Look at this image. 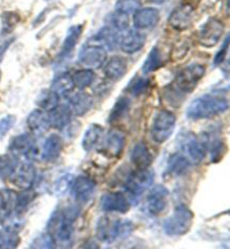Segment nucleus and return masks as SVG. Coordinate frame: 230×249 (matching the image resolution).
Here are the masks:
<instances>
[{
	"label": "nucleus",
	"mask_w": 230,
	"mask_h": 249,
	"mask_svg": "<svg viewBox=\"0 0 230 249\" xmlns=\"http://www.w3.org/2000/svg\"><path fill=\"white\" fill-rule=\"evenodd\" d=\"M79 215L78 207L69 206L54 212L47 223V231L54 244L61 247H70L74 237V221Z\"/></svg>",
	"instance_id": "obj_1"
},
{
	"label": "nucleus",
	"mask_w": 230,
	"mask_h": 249,
	"mask_svg": "<svg viewBox=\"0 0 230 249\" xmlns=\"http://www.w3.org/2000/svg\"><path fill=\"white\" fill-rule=\"evenodd\" d=\"M230 107V102L224 94L212 92L207 93L193 100L187 110L188 118L192 120L210 119L226 112Z\"/></svg>",
	"instance_id": "obj_2"
},
{
	"label": "nucleus",
	"mask_w": 230,
	"mask_h": 249,
	"mask_svg": "<svg viewBox=\"0 0 230 249\" xmlns=\"http://www.w3.org/2000/svg\"><path fill=\"white\" fill-rule=\"evenodd\" d=\"M133 227V223L128 220H120L111 215H104L97 222L96 235L102 243L112 244L117 239L128 236Z\"/></svg>",
	"instance_id": "obj_3"
},
{
	"label": "nucleus",
	"mask_w": 230,
	"mask_h": 249,
	"mask_svg": "<svg viewBox=\"0 0 230 249\" xmlns=\"http://www.w3.org/2000/svg\"><path fill=\"white\" fill-rule=\"evenodd\" d=\"M195 214L187 206H178L163 223V230L169 236H183L191 229Z\"/></svg>",
	"instance_id": "obj_4"
},
{
	"label": "nucleus",
	"mask_w": 230,
	"mask_h": 249,
	"mask_svg": "<svg viewBox=\"0 0 230 249\" xmlns=\"http://www.w3.org/2000/svg\"><path fill=\"white\" fill-rule=\"evenodd\" d=\"M204 73L206 68L201 64H191L181 70L172 82L174 92L177 94L191 93L204 76Z\"/></svg>",
	"instance_id": "obj_5"
},
{
	"label": "nucleus",
	"mask_w": 230,
	"mask_h": 249,
	"mask_svg": "<svg viewBox=\"0 0 230 249\" xmlns=\"http://www.w3.org/2000/svg\"><path fill=\"white\" fill-rule=\"evenodd\" d=\"M154 182V173L147 170H138L131 173L125 181V190L131 204H136L140 201L146 190L151 188Z\"/></svg>",
	"instance_id": "obj_6"
},
{
	"label": "nucleus",
	"mask_w": 230,
	"mask_h": 249,
	"mask_svg": "<svg viewBox=\"0 0 230 249\" xmlns=\"http://www.w3.org/2000/svg\"><path fill=\"white\" fill-rule=\"evenodd\" d=\"M177 142L182 155L187 157L190 163L193 165H199L202 162L206 156V148L195 134L188 130L181 131Z\"/></svg>",
	"instance_id": "obj_7"
},
{
	"label": "nucleus",
	"mask_w": 230,
	"mask_h": 249,
	"mask_svg": "<svg viewBox=\"0 0 230 249\" xmlns=\"http://www.w3.org/2000/svg\"><path fill=\"white\" fill-rule=\"evenodd\" d=\"M177 117L169 110H160L156 113L151 126L152 139L158 144H163L172 136Z\"/></svg>",
	"instance_id": "obj_8"
},
{
	"label": "nucleus",
	"mask_w": 230,
	"mask_h": 249,
	"mask_svg": "<svg viewBox=\"0 0 230 249\" xmlns=\"http://www.w3.org/2000/svg\"><path fill=\"white\" fill-rule=\"evenodd\" d=\"M96 188L97 183L92 178L81 175L73 180L70 190L73 199L75 200L78 206H86L92 200Z\"/></svg>",
	"instance_id": "obj_9"
},
{
	"label": "nucleus",
	"mask_w": 230,
	"mask_h": 249,
	"mask_svg": "<svg viewBox=\"0 0 230 249\" xmlns=\"http://www.w3.org/2000/svg\"><path fill=\"white\" fill-rule=\"evenodd\" d=\"M79 61L88 69H99L107 62V50L104 45L88 44L80 51Z\"/></svg>",
	"instance_id": "obj_10"
},
{
	"label": "nucleus",
	"mask_w": 230,
	"mask_h": 249,
	"mask_svg": "<svg viewBox=\"0 0 230 249\" xmlns=\"http://www.w3.org/2000/svg\"><path fill=\"white\" fill-rule=\"evenodd\" d=\"M169 207V191L165 186L156 185L149 191L146 200L148 213L154 217L160 215Z\"/></svg>",
	"instance_id": "obj_11"
},
{
	"label": "nucleus",
	"mask_w": 230,
	"mask_h": 249,
	"mask_svg": "<svg viewBox=\"0 0 230 249\" xmlns=\"http://www.w3.org/2000/svg\"><path fill=\"white\" fill-rule=\"evenodd\" d=\"M225 26L219 19L210 18L200 29L199 42L204 47H212L220 41Z\"/></svg>",
	"instance_id": "obj_12"
},
{
	"label": "nucleus",
	"mask_w": 230,
	"mask_h": 249,
	"mask_svg": "<svg viewBox=\"0 0 230 249\" xmlns=\"http://www.w3.org/2000/svg\"><path fill=\"white\" fill-rule=\"evenodd\" d=\"M193 18H195V8H193V6L187 2L180 3L171 13L169 24L175 31H185L192 25Z\"/></svg>",
	"instance_id": "obj_13"
},
{
	"label": "nucleus",
	"mask_w": 230,
	"mask_h": 249,
	"mask_svg": "<svg viewBox=\"0 0 230 249\" xmlns=\"http://www.w3.org/2000/svg\"><path fill=\"white\" fill-rule=\"evenodd\" d=\"M131 207L129 197L123 192H108L102 196L100 208L106 212H117L127 213Z\"/></svg>",
	"instance_id": "obj_14"
},
{
	"label": "nucleus",
	"mask_w": 230,
	"mask_h": 249,
	"mask_svg": "<svg viewBox=\"0 0 230 249\" xmlns=\"http://www.w3.org/2000/svg\"><path fill=\"white\" fill-rule=\"evenodd\" d=\"M9 178L17 188L23 190L31 189L36 180V168L29 162L20 163L15 168Z\"/></svg>",
	"instance_id": "obj_15"
},
{
	"label": "nucleus",
	"mask_w": 230,
	"mask_h": 249,
	"mask_svg": "<svg viewBox=\"0 0 230 249\" xmlns=\"http://www.w3.org/2000/svg\"><path fill=\"white\" fill-rule=\"evenodd\" d=\"M9 151L15 156H36L35 141L29 134H20L15 136L9 144Z\"/></svg>",
	"instance_id": "obj_16"
},
{
	"label": "nucleus",
	"mask_w": 230,
	"mask_h": 249,
	"mask_svg": "<svg viewBox=\"0 0 230 249\" xmlns=\"http://www.w3.org/2000/svg\"><path fill=\"white\" fill-rule=\"evenodd\" d=\"M125 148V135L118 129H111L105 137L101 152L108 157H119Z\"/></svg>",
	"instance_id": "obj_17"
},
{
	"label": "nucleus",
	"mask_w": 230,
	"mask_h": 249,
	"mask_svg": "<svg viewBox=\"0 0 230 249\" xmlns=\"http://www.w3.org/2000/svg\"><path fill=\"white\" fill-rule=\"evenodd\" d=\"M160 15L159 10L152 7L140 8L134 13L133 23L136 29H151L155 27L159 21Z\"/></svg>",
	"instance_id": "obj_18"
},
{
	"label": "nucleus",
	"mask_w": 230,
	"mask_h": 249,
	"mask_svg": "<svg viewBox=\"0 0 230 249\" xmlns=\"http://www.w3.org/2000/svg\"><path fill=\"white\" fill-rule=\"evenodd\" d=\"M145 42V35L142 34L138 29H129V31H126L123 37L120 38L119 46L123 52L134 54L140 52L143 49Z\"/></svg>",
	"instance_id": "obj_19"
},
{
	"label": "nucleus",
	"mask_w": 230,
	"mask_h": 249,
	"mask_svg": "<svg viewBox=\"0 0 230 249\" xmlns=\"http://www.w3.org/2000/svg\"><path fill=\"white\" fill-rule=\"evenodd\" d=\"M63 142L58 135H51L47 137L42 146V151L39 153L41 160L44 162H54L61 155Z\"/></svg>",
	"instance_id": "obj_20"
},
{
	"label": "nucleus",
	"mask_w": 230,
	"mask_h": 249,
	"mask_svg": "<svg viewBox=\"0 0 230 249\" xmlns=\"http://www.w3.org/2000/svg\"><path fill=\"white\" fill-rule=\"evenodd\" d=\"M26 124L29 130L35 135H42L46 133L51 128L49 113L42 110V109H37V110H34L29 113Z\"/></svg>",
	"instance_id": "obj_21"
},
{
	"label": "nucleus",
	"mask_w": 230,
	"mask_h": 249,
	"mask_svg": "<svg viewBox=\"0 0 230 249\" xmlns=\"http://www.w3.org/2000/svg\"><path fill=\"white\" fill-rule=\"evenodd\" d=\"M128 62L122 56H114L105 63V74L112 81H118L127 73Z\"/></svg>",
	"instance_id": "obj_22"
},
{
	"label": "nucleus",
	"mask_w": 230,
	"mask_h": 249,
	"mask_svg": "<svg viewBox=\"0 0 230 249\" xmlns=\"http://www.w3.org/2000/svg\"><path fill=\"white\" fill-rule=\"evenodd\" d=\"M73 112L69 105H58L55 109L49 112L50 126L55 129H63L70 124Z\"/></svg>",
	"instance_id": "obj_23"
},
{
	"label": "nucleus",
	"mask_w": 230,
	"mask_h": 249,
	"mask_svg": "<svg viewBox=\"0 0 230 249\" xmlns=\"http://www.w3.org/2000/svg\"><path fill=\"white\" fill-rule=\"evenodd\" d=\"M131 163L136 166L137 170H147L152 164V154L144 142H138L135 145L130 154Z\"/></svg>",
	"instance_id": "obj_24"
},
{
	"label": "nucleus",
	"mask_w": 230,
	"mask_h": 249,
	"mask_svg": "<svg viewBox=\"0 0 230 249\" xmlns=\"http://www.w3.org/2000/svg\"><path fill=\"white\" fill-rule=\"evenodd\" d=\"M93 106V99L90 94L85 92H78L72 94L69 101V107L76 116H83L90 111Z\"/></svg>",
	"instance_id": "obj_25"
},
{
	"label": "nucleus",
	"mask_w": 230,
	"mask_h": 249,
	"mask_svg": "<svg viewBox=\"0 0 230 249\" xmlns=\"http://www.w3.org/2000/svg\"><path fill=\"white\" fill-rule=\"evenodd\" d=\"M192 164L182 154H174L167 162V174L172 177H182L189 171Z\"/></svg>",
	"instance_id": "obj_26"
},
{
	"label": "nucleus",
	"mask_w": 230,
	"mask_h": 249,
	"mask_svg": "<svg viewBox=\"0 0 230 249\" xmlns=\"http://www.w3.org/2000/svg\"><path fill=\"white\" fill-rule=\"evenodd\" d=\"M105 130L104 128L99 124H91V126L88 128L87 131L85 133V136H83L82 139V147L85 151L90 152L96 147L98 145V142H100V139L104 135Z\"/></svg>",
	"instance_id": "obj_27"
},
{
	"label": "nucleus",
	"mask_w": 230,
	"mask_h": 249,
	"mask_svg": "<svg viewBox=\"0 0 230 249\" xmlns=\"http://www.w3.org/2000/svg\"><path fill=\"white\" fill-rule=\"evenodd\" d=\"M82 34V26L81 25H75V26H72L69 29L67 37H65V41L63 43V49H62V52L60 54L61 58L68 57L72 53V51L74 50V47L78 43V39Z\"/></svg>",
	"instance_id": "obj_28"
},
{
	"label": "nucleus",
	"mask_w": 230,
	"mask_h": 249,
	"mask_svg": "<svg viewBox=\"0 0 230 249\" xmlns=\"http://www.w3.org/2000/svg\"><path fill=\"white\" fill-rule=\"evenodd\" d=\"M60 98L61 97L54 90H46L39 94L36 104H37L39 109H42V110L46 112H50L60 105Z\"/></svg>",
	"instance_id": "obj_29"
},
{
	"label": "nucleus",
	"mask_w": 230,
	"mask_h": 249,
	"mask_svg": "<svg viewBox=\"0 0 230 249\" xmlns=\"http://www.w3.org/2000/svg\"><path fill=\"white\" fill-rule=\"evenodd\" d=\"M130 109V100L126 97H122L117 100L116 104L112 107L110 115H109V123L115 124L120 122L128 115Z\"/></svg>",
	"instance_id": "obj_30"
},
{
	"label": "nucleus",
	"mask_w": 230,
	"mask_h": 249,
	"mask_svg": "<svg viewBox=\"0 0 230 249\" xmlns=\"http://www.w3.org/2000/svg\"><path fill=\"white\" fill-rule=\"evenodd\" d=\"M97 38L102 45L108 47L109 50L116 49V47L119 45V42H120L118 31L112 26L102 28L101 31L98 33Z\"/></svg>",
	"instance_id": "obj_31"
},
{
	"label": "nucleus",
	"mask_w": 230,
	"mask_h": 249,
	"mask_svg": "<svg viewBox=\"0 0 230 249\" xmlns=\"http://www.w3.org/2000/svg\"><path fill=\"white\" fill-rule=\"evenodd\" d=\"M73 88H74V83H73L72 75L68 74V73H63V74H60L54 79L51 89L55 91L58 96L61 97L72 92Z\"/></svg>",
	"instance_id": "obj_32"
},
{
	"label": "nucleus",
	"mask_w": 230,
	"mask_h": 249,
	"mask_svg": "<svg viewBox=\"0 0 230 249\" xmlns=\"http://www.w3.org/2000/svg\"><path fill=\"white\" fill-rule=\"evenodd\" d=\"M72 80L73 83H74V87L83 90L89 88L94 82L96 74H94V72L91 69H82L73 73Z\"/></svg>",
	"instance_id": "obj_33"
},
{
	"label": "nucleus",
	"mask_w": 230,
	"mask_h": 249,
	"mask_svg": "<svg viewBox=\"0 0 230 249\" xmlns=\"http://www.w3.org/2000/svg\"><path fill=\"white\" fill-rule=\"evenodd\" d=\"M162 67V56L158 47H154L151 52H149L147 58H146L143 65V73L148 74L156 71V70Z\"/></svg>",
	"instance_id": "obj_34"
},
{
	"label": "nucleus",
	"mask_w": 230,
	"mask_h": 249,
	"mask_svg": "<svg viewBox=\"0 0 230 249\" xmlns=\"http://www.w3.org/2000/svg\"><path fill=\"white\" fill-rule=\"evenodd\" d=\"M17 165V156L13 155V154L12 155L0 156V178H10Z\"/></svg>",
	"instance_id": "obj_35"
},
{
	"label": "nucleus",
	"mask_w": 230,
	"mask_h": 249,
	"mask_svg": "<svg viewBox=\"0 0 230 249\" xmlns=\"http://www.w3.org/2000/svg\"><path fill=\"white\" fill-rule=\"evenodd\" d=\"M35 199V192H33L31 189H25L21 193L17 194L16 197V206H15V212L20 213L26 209L29 204Z\"/></svg>",
	"instance_id": "obj_36"
},
{
	"label": "nucleus",
	"mask_w": 230,
	"mask_h": 249,
	"mask_svg": "<svg viewBox=\"0 0 230 249\" xmlns=\"http://www.w3.org/2000/svg\"><path fill=\"white\" fill-rule=\"evenodd\" d=\"M111 26L117 31H127V28L129 26V15L116 12L112 14L111 16Z\"/></svg>",
	"instance_id": "obj_37"
},
{
	"label": "nucleus",
	"mask_w": 230,
	"mask_h": 249,
	"mask_svg": "<svg viewBox=\"0 0 230 249\" xmlns=\"http://www.w3.org/2000/svg\"><path fill=\"white\" fill-rule=\"evenodd\" d=\"M140 9V1L138 0H118L116 5L117 12L130 15Z\"/></svg>",
	"instance_id": "obj_38"
},
{
	"label": "nucleus",
	"mask_w": 230,
	"mask_h": 249,
	"mask_svg": "<svg viewBox=\"0 0 230 249\" xmlns=\"http://www.w3.org/2000/svg\"><path fill=\"white\" fill-rule=\"evenodd\" d=\"M149 86V80L144 79V78H138L136 81H134L129 86V91L133 96L137 97L141 96L142 93H144L146 90L148 89Z\"/></svg>",
	"instance_id": "obj_39"
},
{
	"label": "nucleus",
	"mask_w": 230,
	"mask_h": 249,
	"mask_svg": "<svg viewBox=\"0 0 230 249\" xmlns=\"http://www.w3.org/2000/svg\"><path fill=\"white\" fill-rule=\"evenodd\" d=\"M229 45H230V34H228L227 38H226L225 41H224V43H222L220 50L218 51L217 54H216V56H214V60H213L214 67H218V65L222 64V62L226 60V56H227V52H228Z\"/></svg>",
	"instance_id": "obj_40"
},
{
	"label": "nucleus",
	"mask_w": 230,
	"mask_h": 249,
	"mask_svg": "<svg viewBox=\"0 0 230 249\" xmlns=\"http://www.w3.org/2000/svg\"><path fill=\"white\" fill-rule=\"evenodd\" d=\"M15 122H16V119L14 116H7L0 120V139L8 133L10 128L14 126Z\"/></svg>",
	"instance_id": "obj_41"
},
{
	"label": "nucleus",
	"mask_w": 230,
	"mask_h": 249,
	"mask_svg": "<svg viewBox=\"0 0 230 249\" xmlns=\"http://www.w3.org/2000/svg\"><path fill=\"white\" fill-rule=\"evenodd\" d=\"M221 70H222V73H224L226 80L230 82V56L228 57V60L226 61V63L224 67H222Z\"/></svg>",
	"instance_id": "obj_42"
},
{
	"label": "nucleus",
	"mask_w": 230,
	"mask_h": 249,
	"mask_svg": "<svg viewBox=\"0 0 230 249\" xmlns=\"http://www.w3.org/2000/svg\"><path fill=\"white\" fill-rule=\"evenodd\" d=\"M151 1L154 2V3H159H159H163L164 1H165V0H151Z\"/></svg>",
	"instance_id": "obj_43"
},
{
	"label": "nucleus",
	"mask_w": 230,
	"mask_h": 249,
	"mask_svg": "<svg viewBox=\"0 0 230 249\" xmlns=\"http://www.w3.org/2000/svg\"><path fill=\"white\" fill-rule=\"evenodd\" d=\"M227 10H228V13L230 14V0H227Z\"/></svg>",
	"instance_id": "obj_44"
},
{
	"label": "nucleus",
	"mask_w": 230,
	"mask_h": 249,
	"mask_svg": "<svg viewBox=\"0 0 230 249\" xmlns=\"http://www.w3.org/2000/svg\"><path fill=\"white\" fill-rule=\"evenodd\" d=\"M1 221H2V217H1V214H0V223H1Z\"/></svg>",
	"instance_id": "obj_45"
},
{
	"label": "nucleus",
	"mask_w": 230,
	"mask_h": 249,
	"mask_svg": "<svg viewBox=\"0 0 230 249\" xmlns=\"http://www.w3.org/2000/svg\"><path fill=\"white\" fill-rule=\"evenodd\" d=\"M0 79H1V72H0Z\"/></svg>",
	"instance_id": "obj_46"
},
{
	"label": "nucleus",
	"mask_w": 230,
	"mask_h": 249,
	"mask_svg": "<svg viewBox=\"0 0 230 249\" xmlns=\"http://www.w3.org/2000/svg\"><path fill=\"white\" fill-rule=\"evenodd\" d=\"M46 1H53V0H46Z\"/></svg>",
	"instance_id": "obj_47"
}]
</instances>
